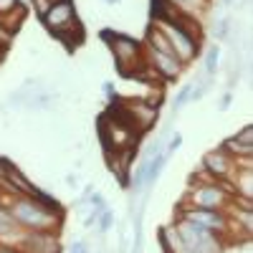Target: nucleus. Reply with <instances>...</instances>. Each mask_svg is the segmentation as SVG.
I'll return each mask as SVG.
<instances>
[{
  "instance_id": "5",
  "label": "nucleus",
  "mask_w": 253,
  "mask_h": 253,
  "mask_svg": "<svg viewBox=\"0 0 253 253\" xmlns=\"http://www.w3.org/2000/svg\"><path fill=\"white\" fill-rule=\"evenodd\" d=\"M185 220L190 223H198L208 230H223L225 228V220L215 213V210H208V208H198V210H187L185 213Z\"/></svg>"
},
{
  "instance_id": "8",
  "label": "nucleus",
  "mask_w": 253,
  "mask_h": 253,
  "mask_svg": "<svg viewBox=\"0 0 253 253\" xmlns=\"http://www.w3.org/2000/svg\"><path fill=\"white\" fill-rule=\"evenodd\" d=\"M205 167L213 175H228V167H230V160H228V155H225V150H220V152H210V155H205Z\"/></svg>"
},
{
  "instance_id": "9",
  "label": "nucleus",
  "mask_w": 253,
  "mask_h": 253,
  "mask_svg": "<svg viewBox=\"0 0 253 253\" xmlns=\"http://www.w3.org/2000/svg\"><path fill=\"white\" fill-rule=\"evenodd\" d=\"M155 69L162 71L165 76H177L180 74V63H177L175 56H167V53L155 51Z\"/></svg>"
},
{
  "instance_id": "13",
  "label": "nucleus",
  "mask_w": 253,
  "mask_h": 253,
  "mask_svg": "<svg viewBox=\"0 0 253 253\" xmlns=\"http://www.w3.org/2000/svg\"><path fill=\"white\" fill-rule=\"evenodd\" d=\"M190 94H193V86L187 84V86H182V89H180V94H177V99H175V109H180V107H182V104L190 99Z\"/></svg>"
},
{
  "instance_id": "7",
  "label": "nucleus",
  "mask_w": 253,
  "mask_h": 253,
  "mask_svg": "<svg viewBox=\"0 0 253 253\" xmlns=\"http://www.w3.org/2000/svg\"><path fill=\"white\" fill-rule=\"evenodd\" d=\"M193 200L198 203V208L213 210V208H218V205L223 203V193H220L218 187H200V190H195Z\"/></svg>"
},
{
  "instance_id": "2",
  "label": "nucleus",
  "mask_w": 253,
  "mask_h": 253,
  "mask_svg": "<svg viewBox=\"0 0 253 253\" xmlns=\"http://www.w3.org/2000/svg\"><path fill=\"white\" fill-rule=\"evenodd\" d=\"M13 218L18 223H23L33 230H43L53 223V213L46 210L43 205H38L36 200H20L15 208H13Z\"/></svg>"
},
{
  "instance_id": "11",
  "label": "nucleus",
  "mask_w": 253,
  "mask_h": 253,
  "mask_svg": "<svg viewBox=\"0 0 253 253\" xmlns=\"http://www.w3.org/2000/svg\"><path fill=\"white\" fill-rule=\"evenodd\" d=\"M223 147H225V150H230V152H238V155H251V152H253V144H243V142H238L236 137L228 139Z\"/></svg>"
},
{
  "instance_id": "20",
  "label": "nucleus",
  "mask_w": 253,
  "mask_h": 253,
  "mask_svg": "<svg viewBox=\"0 0 253 253\" xmlns=\"http://www.w3.org/2000/svg\"><path fill=\"white\" fill-rule=\"evenodd\" d=\"M69 253H86V246H84V243H76V246H74Z\"/></svg>"
},
{
  "instance_id": "21",
  "label": "nucleus",
  "mask_w": 253,
  "mask_h": 253,
  "mask_svg": "<svg viewBox=\"0 0 253 253\" xmlns=\"http://www.w3.org/2000/svg\"><path fill=\"white\" fill-rule=\"evenodd\" d=\"M3 56H5V46H3V43H0V58H3Z\"/></svg>"
},
{
  "instance_id": "15",
  "label": "nucleus",
  "mask_w": 253,
  "mask_h": 253,
  "mask_svg": "<svg viewBox=\"0 0 253 253\" xmlns=\"http://www.w3.org/2000/svg\"><path fill=\"white\" fill-rule=\"evenodd\" d=\"M56 3V0H36V8H38V15L43 18L46 13H48V8Z\"/></svg>"
},
{
  "instance_id": "18",
  "label": "nucleus",
  "mask_w": 253,
  "mask_h": 253,
  "mask_svg": "<svg viewBox=\"0 0 253 253\" xmlns=\"http://www.w3.org/2000/svg\"><path fill=\"white\" fill-rule=\"evenodd\" d=\"M109 225H112V213H104V218H101V233H107Z\"/></svg>"
},
{
  "instance_id": "17",
  "label": "nucleus",
  "mask_w": 253,
  "mask_h": 253,
  "mask_svg": "<svg viewBox=\"0 0 253 253\" xmlns=\"http://www.w3.org/2000/svg\"><path fill=\"white\" fill-rule=\"evenodd\" d=\"M180 142H182V137H180V134H175V137L170 139V144H167V152H165V157H167V155H172V152L177 150V147H180Z\"/></svg>"
},
{
  "instance_id": "23",
  "label": "nucleus",
  "mask_w": 253,
  "mask_h": 253,
  "mask_svg": "<svg viewBox=\"0 0 253 253\" xmlns=\"http://www.w3.org/2000/svg\"><path fill=\"white\" fill-rule=\"evenodd\" d=\"M225 3H233V0H225Z\"/></svg>"
},
{
  "instance_id": "24",
  "label": "nucleus",
  "mask_w": 253,
  "mask_h": 253,
  "mask_svg": "<svg viewBox=\"0 0 253 253\" xmlns=\"http://www.w3.org/2000/svg\"><path fill=\"white\" fill-rule=\"evenodd\" d=\"M112 3H117V0H112Z\"/></svg>"
},
{
  "instance_id": "6",
  "label": "nucleus",
  "mask_w": 253,
  "mask_h": 253,
  "mask_svg": "<svg viewBox=\"0 0 253 253\" xmlns=\"http://www.w3.org/2000/svg\"><path fill=\"white\" fill-rule=\"evenodd\" d=\"M114 53H117V61L124 66L126 61H132V58L139 56V43H137V41H132V38L117 36V41H114Z\"/></svg>"
},
{
  "instance_id": "1",
  "label": "nucleus",
  "mask_w": 253,
  "mask_h": 253,
  "mask_svg": "<svg viewBox=\"0 0 253 253\" xmlns=\"http://www.w3.org/2000/svg\"><path fill=\"white\" fill-rule=\"evenodd\" d=\"M180 238H182V246L187 253H215L218 243L213 238L208 228L198 225V223H190V220H182L180 223Z\"/></svg>"
},
{
  "instance_id": "12",
  "label": "nucleus",
  "mask_w": 253,
  "mask_h": 253,
  "mask_svg": "<svg viewBox=\"0 0 253 253\" xmlns=\"http://www.w3.org/2000/svg\"><path fill=\"white\" fill-rule=\"evenodd\" d=\"M218 58H220L218 46L208 48V56H205V71H208V74H213V71H215V66H218Z\"/></svg>"
},
{
  "instance_id": "16",
  "label": "nucleus",
  "mask_w": 253,
  "mask_h": 253,
  "mask_svg": "<svg viewBox=\"0 0 253 253\" xmlns=\"http://www.w3.org/2000/svg\"><path fill=\"white\" fill-rule=\"evenodd\" d=\"M241 190H243V193L251 198V167H246V170H243V180H241Z\"/></svg>"
},
{
  "instance_id": "22",
  "label": "nucleus",
  "mask_w": 253,
  "mask_h": 253,
  "mask_svg": "<svg viewBox=\"0 0 253 253\" xmlns=\"http://www.w3.org/2000/svg\"><path fill=\"white\" fill-rule=\"evenodd\" d=\"M0 253H13V251H0Z\"/></svg>"
},
{
  "instance_id": "4",
  "label": "nucleus",
  "mask_w": 253,
  "mask_h": 253,
  "mask_svg": "<svg viewBox=\"0 0 253 253\" xmlns=\"http://www.w3.org/2000/svg\"><path fill=\"white\" fill-rule=\"evenodd\" d=\"M162 28L167 33V41H170V46H172L175 58H193L195 56V38L193 36H187L180 28H172L170 23H165Z\"/></svg>"
},
{
  "instance_id": "3",
  "label": "nucleus",
  "mask_w": 253,
  "mask_h": 253,
  "mask_svg": "<svg viewBox=\"0 0 253 253\" xmlns=\"http://www.w3.org/2000/svg\"><path fill=\"white\" fill-rule=\"evenodd\" d=\"M43 23H46L58 38L66 36V31L79 28V20L74 18V5H71V0H56V3L48 8V13L43 15Z\"/></svg>"
},
{
  "instance_id": "19",
  "label": "nucleus",
  "mask_w": 253,
  "mask_h": 253,
  "mask_svg": "<svg viewBox=\"0 0 253 253\" xmlns=\"http://www.w3.org/2000/svg\"><path fill=\"white\" fill-rule=\"evenodd\" d=\"M215 33H218L220 38H225V36H228V20H220V28H215Z\"/></svg>"
},
{
  "instance_id": "14",
  "label": "nucleus",
  "mask_w": 253,
  "mask_h": 253,
  "mask_svg": "<svg viewBox=\"0 0 253 253\" xmlns=\"http://www.w3.org/2000/svg\"><path fill=\"white\" fill-rule=\"evenodd\" d=\"M236 139H238V142H243V144H253V126L248 124L246 129H243V132L236 137Z\"/></svg>"
},
{
  "instance_id": "10",
  "label": "nucleus",
  "mask_w": 253,
  "mask_h": 253,
  "mask_svg": "<svg viewBox=\"0 0 253 253\" xmlns=\"http://www.w3.org/2000/svg\"><path fill=\"white\" fill-rule=\"evenodd\" d=\"M5 172H8V180L18 185V190H23V193H28L31 198H36V193H38V190H36V187H33V185L26 180V175L20 172L18 167H10V165H8V167H5Z\"/></svg>"
}]
</instances>
